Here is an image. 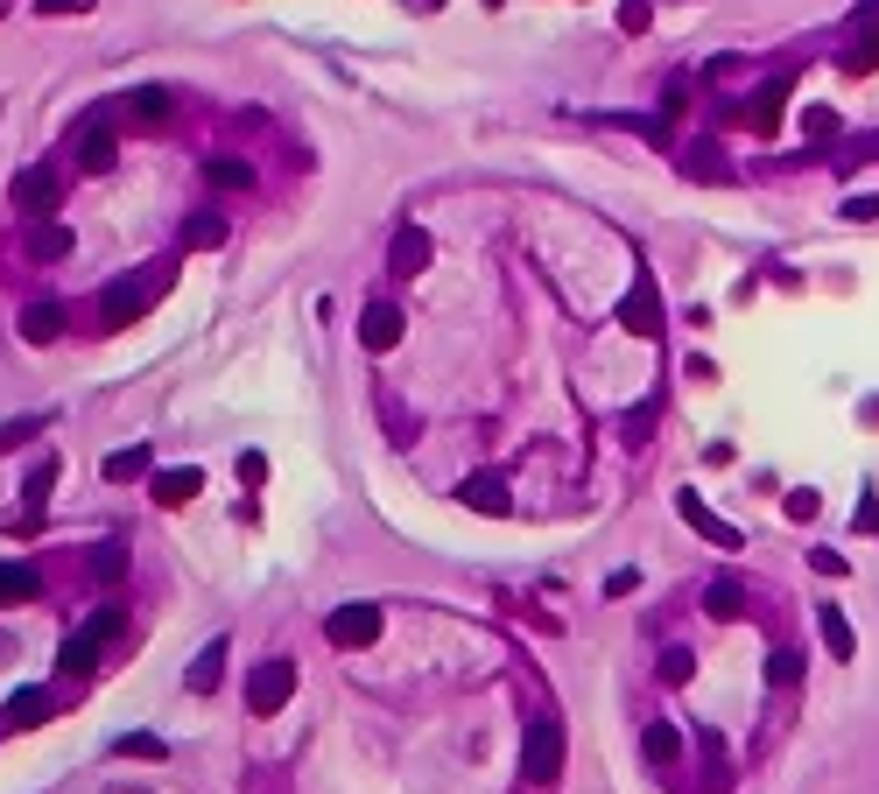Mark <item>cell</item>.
I'll list each match as a JSON object with an SVG mask.
<instances>
[{"instance_id":"cell-16","label":"cell","mask_w":879,"mask_h":794,"mask_svg":"<svg viewBox=\"0 0 879 794\" xmlns=\"http://www.w3.org/2000/svg\"><path fill=\"white\" fill-rule=\"evenodd\" d=\"M43 591V576H35L29 563H0V605H14V597H35Z\"/></svg>"},{"instance_id":"cell-7","label":"cell","mask_w":879,"mask_h":794,"mask_svg":"<svg viewBox=\"0 0 879 794\" xmlns=\"http://www.w3.org/2000/svg\"><path fill=\"white\" fill-rule=\"evenodd\" d=\"M14 204L35 211V219L56 211V177H50V169H22V177H14Z\"/></svg>"},{"instance_id":"cell-28","label":"cell","mask_w":879,"mask_h":794,"mask_svg":"<svg viewBox=\"0 0 879 794\" xmlns=\"http://www.w3.org/2000/svg\"><path fill=\"white\" fill-rule=\"evenodd\" d=\"M50 415H22V422H0V451H14V443H29L35 430H43Z\"/></svg>"},{"instance_id":"cell-15","label":"cell","mask_w":879,"mask_h":794,"mask_svg":"<svg viewBox=\"0 0 879 794\" xmlns=\"http://www.w3.org/2000/svg\"><path fill=\"white\" fill-rule=\"evenodd\" d=\"M640 745H647V760H655V766H676V760H682V731H676V724H647Z\"/></svg>"},{"instance_id":"cell-14","label":"cell","mask_w":879,"mask_h":794,"mask_svg":"<svg viewBox=\"0 0 879 794\" xmlns=\"http://www.w3.org/2000/svg\"><path fill=\"white\" fill-rule=\"evenodd\" d=\"M388 261H394V275H423V267H430V240L409 225V232L394 240V254H388Z\"/></svg>"},{"instance_id":"cell-23","label":"cell","mask_w":879,"mask_h":794,"mask_svg":"<svg viewBox=\"0 0 879 794\" xmlns=\"http://www.w3.org/2000/svg\"><path fill=\"white\" fill-rule=\"evenodd\" d=\"M739 605H746V591H739V584H711V597H703V612H711V618H739Z\"/></svg>"},{"instance_id":"cell-25","label":"cell","mask_w":879,"mask_h":794,"mask_svg":"<svg viewBox=\"0 0 879 794\" xmlns=\"http://www.w3.org/2000/svg\"><path fill=\"white\" fill-rule=\"evenodd\" d=\"M183 240H190V246H219V240H225V219H219V211H198Z\"/></svg>"},{"instance_id":"cell-6","label":"cell","mask_w":879,"mask_h":794,"mask_svg":"<svg viewBox=\"0 0 879 794\" xmlns=\"http://www.w3.org/2000/svg\"><path fill=\"white\" fill-rule=\"evenodd\" d=\"M359 338H367V352H388L401 338V309L394 303H367V317H359Z\"/></svg>"},{"instance_id":"cell-27","label":"cell","mask_w":879,"mask_h":794,"mask_svg":"<svg viewBox=\"0 0 879 794\" xmlns=\"http://www.w3.org/2000/svg\"><path fill=\"white\" fill-rule=\"evenodd\" d=\"M212 183H219V190H246V183H254V169L233 162V155H219V162H212Z\"/></svg>"},{"instance_id":"cell-21","label":"cell","mask_w":879,"mask_h":794,"mask_svg":"<svg viewBox=\"0 0 879 794\" xmlns=\"http://www.w3.org/2000/svg\"><path fill=\"white\" fill-rule=\"evenodd\" d=\"M92 576H99V584H120L127 576V541H106V549L92 555Z\"/></svg>"},{"instance_id":"cell-24","label":"cell","mask_w":879,"mask_h":794,"mask_svg":"<svg viewBox=\"0 0 879 794\" xmlns=\"http://www.w3.org/2000/svg\"><path fill=\"white\" fill-rule=\"evenodd\" d=\"M8 718H14V724H43V718H50V696H43V689L14 696V703H8Z\"/></svg>"},{"instance_id":"cell-12","label":"cell","mask_w":879,"mask_h":794,"mask_svg":"<svg viewBox=\"0 0 879 794\" xmlns=\"http://www.w3.org/2000/svg\"><path fill=\"white\" fill-rule=\"evenodd\" d=\"M219 675H225V641H204V654L190 661V689L212 696V689H219Z\"/></svg>"},{"instance_id":"cell-4","label":"cell","mask_w":879,"mask_h":794,"mask_svg":"<svg viewBox=\"0 0 879 794\" xmlns=\"http://www.w3.org/2000/svg\"><path fill=\"white\" fill-rule=\"evenodd\" d=\"M324 633H331V647H373L380 641V605H338Z\"/></svg>"},{"instance_id":"cell-20","label":"cell","mask_w":879,"mask_h":794,"mask_svg":"<svg viewBox=\"0 0 879 794\" xmlns=\"http://www.w3.org/2000/svg\"><path fill=\"white\" fill-rule=\"evenodd\" d=\"M92 654H99V641L92 633H78V641H64V654H56V675H85Z\"/></svg>"},{"instance_id":"cell-17","label":"cell","mask_w":879,"mask_h":794,"mask_svg":"<svg viewBox=\"0 0 879 794\" xmlns=\"http://www.w3.org/2000/svg\"><path fill=\"white\" fill-rule=\"evenodd\" d=\"M465 507H479V514H507V486L500 478H465Z\"/></svg>"},{"instance_id":"cell-19","label":"cell","mask_w":879,"mask_h":794,"mask_svg":"<svg viewBox=\"0 0 879 794\" xmlns=\"http://www.w3.org/2000/svg\"><path fill=\"white\" fill-rule=\"evenodd\" d=\"M29 254H35V261H64V254H71V225H43V232H29Z\"/></svg>"},{"instance_id":"cell-18","label":"cell","mask_w":879,"mask_h":794,"mask_svg":"<svg viewBox=\"0 0 879 794\" xmlns=\"http://www.w3.org/2000/svg\"><path fill=\"white\" fill-rule=\"evenodd\" d=\"M106 478H113V486H127V478H148V451H141V443L113 451V457H106Z\"/></svg>"},{"instance_id":"cell-13","label":"cell","mask_w":879,"mask_h":794,"mask_svg":"<svg viewBox=\"0 0 879 794\" xmlns=\"http://www.w3.org/2000/svg\"><path fill=\"white\" fill-rule=\"evenodd\" d=\"M816 618H824V647L837 654V661H858V641H851V618H845V612H837V605H824V612H816Z\"/></svg>"},{"instance_id":"cell-11","label":"cell","mask_w":879,"mask_h":794,"mask_svg":"<svg viewBox=\"0 0 879 794\" xmlns=\"http://www.w3.org/2000/svg\"><path fill=\"white\" fill-rule=\"evenodd\" d=\"M50 486H56V457H35V464H29V478H22V507H29V520L43 514Z\"/></svg>"},{"instance_id":"cell-29","label":"cell","mask_w":879,"mask_h":794,"mask_svg":"<svg viewBox=\"0 0 879 794\" xmlns=\"http://www.w3.org/2000/svg\"><path fill=\"white\" fill-rule=\"evenodd\" d=\"M767 675H774L781 689H788V682H802V654H795V647H781L774 661H767Z\"/></svg>"},{"instance_id":"cell-31","label":"cell","mask_w":879,"mask_h":794,"mask_svg":"<svg viewBox=\"0 0 879 794\" xmlns=\"http://www.w3.org/2000/svg\"><path fill=\"white\" fill-rule=\"evenodd\" d=\"M113 752H141V760H162V739H120Z\"/></svg>"},{"instance_id":"cell-8","label":"cell","mask_w":879,"mask_h":794,"mask_svg":"<svg viewBox=\"0 0 879 794\" xmlns=\"http://www.w3.org/2000/svg\"><path fill=\"white\" fill-rule=\"evenodd\" d=\"M198 486H204V472H156L148 478V493H156V507H183V499H198Z\"/></svg>"},{"instance_id":"cell-33","label":"cell","mask_w":879,"mask_h":794,"mask_svg":"<svg viewBox=\"0 0 879 794\" xmlns=\"http://www.w3.org/2000/svg\"><path fill=\"white\" fill-rule=\"evenodd\" d=\"M809 563H816V570H824V576H845V555H837V549H816V555H809Z\"/></svg>"},{"instance_id":"cell-5","label":"cell","mask_w":879,"mask_h":794,"mask_svg":"<svg viewBox=\"0 0 879 794\" xmlns=\"http://www.w3.org/2000/svg\"><path fill=\"white\" fill-rule=\"evenodd\" d=\"M619 324L634 338H661V296H655V282H634V296L619 303Z\"/></svg>"},{"instance_id":"cell-9","label":"cell","mask_w":879,"mask_h":794,"mask_svg":"<svg viewBox=\"0 0 879 794\" xmlns=\"http://www.w3.org/2000/svg\"><path fill=\"white\" fill-rule=\"evenodd\" d=\"M64 324H71L64 303H35L29 317H22V338H29V345H56V338H64Z\"/></svg>"},{"instance_id":"cell-26","label":"cell","mask_w":879,"mask_h":794,"mask_svg":"<svg viewBox=\"0 0 879 794\" xmlns=\"http://www.w3.org/2000/svg\"><path fill=\"white\" fill-rule=\"evenodd\" d=\"M78 162H85V177H106V169H113V141H106V134H85Z\"/></svg>"},{"instance_id":"cell-32","label":"cell","mask_w":879,"mask_h":794,"mask_svg":"<svg viewBox=\"0 0 879 794\" xmlns=\"http://www.w3.org/2000/svg\"><path fill=\"white\" fill-rule=\"evenodd\" d=\"M788 520H816V493H788Z\"/></svg>"},{"instance_id":"cell-30","label":"cell","mask_w":879,"mask_h":794,"mask_svg":"<svg viewBox=\"0 0 879 794\" xmlns=\"http://www.w3.org/2000/svg\"><path fill=\"white\" fill-rule=\"evenodd\" d=\"M134 106H141V120H162V106H169V92H156V85H148V92H134Z\"/></svg>"},{"instance_id":"cell-10","label":"cell","mask_w":879,"mask_h":794,"mask_svg":"<svg viewBox=\"0 0 879 794\" xmlns=\"http://www.w3.org/2000/svg\"><path fill=\"white\" fill-rule=\"evenodd\" d=\"M682 520H690V528H697L703 541H718V549H739V528H724V520H718L711 507H703L697 493H682Z\"/></svg>"},{"instance_id":"cell-3","label":"cell","mask_w":879,"mask_h":794,"mask_svg":"<svg viewBox=\"0 0 879 794\" xmlns=\"http://www.w3.org/2000/svg\"><path fill=\"white\" fill-rule=\"evenodd\" d=\"M162 275H169V267H141V275H127L120 288H106V317L120 324V317H134V309H148L162 296Z\"/></svg>"},{"instance_id":"cell-22","label":"cell","mask_w":879,"mask_h":794,"mask_svg":"<svg viewBox=\"0 0 879 794\" xmlns=\"http://www.w3.org/2000/svg\"><path fill=\"white\" fill-rule=\"evenodd\" d=\"M690 675H697V654H690V647H668V654H661V682H668V689H682Z\"/></svg>"},{"instance_id":"cell-1","label":"cell","mask_w":879,"mask_h":794,"mask_svg":"<svg viewBox=\"0 0 879 794\" xmlns=\"http://www.w3.org/2000/svg\"><path fill=\"white\" fill-rule=\"evenodd\" d=\"M557 773H563V724L542 718V724H528V739H521V781L549 787Z\"/></svg>"},{"instance_id":"cell-2","label":"cell","mask_w":879,"mask_h":794,"mask_svg":"<svg viewBox=\"0 0 879 794\" xmlns=\"http://www.w3.org/2000/svg\"><path fill=\"white\" fill-rule=\"evenodd\" d=\"M289 696H296V661H261L246 675V710H254V718H275Z\"/></svg>"}]
</instances>
